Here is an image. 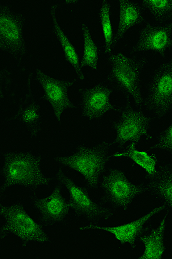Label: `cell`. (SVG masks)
Here are the masks:
<instances>
[{"instance_id":"obj_1","label":"cell","mask_w":172,"mask_h":259,"mask_svg":"<svg viewBox=\"0 0 172 259\" xmlns=\"http://www.w3.org/2000/svg\"><path fill=\"white\" fill-rule=\"evenodd\" d=\"M41 158L30 153H3L1 170V193L11 187L19 185L34 190L49 185L50 179L42 173Z\"/></svg>"},{"instance_id":"obj_2","label":"cell","mask_w":172,"mask_h":259,"mask_svg":"<svg viewBox=\"0 0 172 259\" xmlns=\"http://www.w3.org/2000/svg\"><path fill=\"white\" fill-rule=\"evenodd\" d=\"M24 16L8 2H0V51L18 66L27 60Z\"/></svg>"},{"instance_id":"obj_3","label":"cell","mask_w":172,"mask_h":259,"mask_svg":"<svg viewBox=\"0 0 172 259\" xmlns=\"http://www.w3.org/2000/svg\"><path fill=\"white\" fill-rule=\"evenodd\" d=\"M110 68L107 79L138 106L143 105L140 77L144 62L121 53H111L107 56Z\"/></svg>"},{"instance_id":"obj_4","label":"cell","mask_w":172,"mask_h":259,"mask_svg":"<svg viewBox=\"0 0 172 259\" xmlns=\"http://www.w3.org/2000/svg\"><path fill=\"white\" fill-rule=\"evenodd\" d=\"M0 214L5 220L0 231L2 239L10 233L18 237L23 245L30 242L45 244L49 241L43 227L28 214L22 203L17 202L9 206L1 204Z\"/></svg>"},{"instance_id":"obj_5","label":"cell","mask_w":172,"mask_h":259,"mask_svg":"<svg viewBox=\"0 0 172 259\" xmlns=\"http://www.w3.org/2000/svg\"><path fill=\"white\" fill-rule=\"evenodd\" d=\"M108 150L107 144L93 148L81 146L76 152L70 156L58 157L56 161L82 175L88 188L95 189L98 187L99 177L106 168L108 160Z\"/></svg>"},{"instance_id":"obj_6","label":"cell","mask_w":172,"mask_h":259,"mask_svg":"<svg viewBox=\"0 0 172 259\" xmlns=\"http://www.w3.org/2000/svg\"><path fill=\"white\" fill-rule=\"evenodd\" d=\"M33 75L43 91V98L51 106L54 119L61 123L65 110L77 108L69 97V90L75 82L69 79L54 77L40 68H36Z\"/></svg>"},{"instance_id":"obj_7","label":"cell","mask_w":172,"mask_h":259,"mask_svg":"<svg viewBox=\"0 0 172 259\" xmlns=\"http://www.w3.org/2000/svg\"><path fill=\"white\" fill-rule=\"evenodd\" d=\"M146 104L157 118H162L172 110V58L163 62L155 72Z\"/></svg>"},{"instance_id":"obj_8","label":"cell","mask_w":172,"mask_h":259,"mask_svg":"<svg viewBox=\"0 0 172 259\" xmlns=\"http://www.w3.org/2000/svg\"><path fill=\"white\" fill-rule=\"evenodd\" d=\"M33 72L28 74L26 85L16 107L12 120L27 130L32 136H36L43 126L41 101L36 93V83Z\"/></svg>"},{"instance_id":"obj_9","label":"cell","mask_w":172,"mask_h":259,"mask_svg":"<svg viewBox=\"0 0 172 259\" xmlns=\"http://www.w3.org/2000/svg\"><path fill=\"white\" fill-rule=\"evenodd\" d=\"M56 178L69 192L71 209L92 221L107 219L111 216V211L108 208L94 201L87 190L77 185L64 171L59 170Z\"/></svg>"},{"instance_id":"obj_10","label":"cell","mask_w":172,"mask_h":259,"mask_svg":"<svg viewBox=\"0 0 172 259\" xmlns=\"http://www.w3.org/2000/svg\"><path fill=\"white\" fill-rule=\"evenodd\" d=\"M150 119L144 112L126 106L120 110V117L113 123L116 132V143L123 146L128 143H139L142 138L151 137L148 134Z\"/></svg>"},{"instance_id":"obj_11","label":"cell","mask_w":172,"mask_h":259,"mask_svg":"<svg viewBox=\"0 0 172 259\" xmlns=\"http://www.w3.org/2000/svg\"><path fill=\"white\" fill-rule=\"evenodd\" d=\"M112 90L103 82H98L78 91L80 107L85 118L90 121L98 120L117 107L110 101Z\"/></svg>"},{"instance_id":"obj_12","label":"cell","mask_w":172,"mask_h":259,"mask_svg":"<svg viewBox=\"0 0 172 259\" xmlns=\"http://www.w3.org/2000/svg\"><path fill=\"white\" fill-rule=\"evenodd\" d=\"M101 188L107 199L117 207L127 210L136 196L144 190L132 183L123 170L112 169L102 180Z\"/></svg>"},{"instance_id":"obj_13","label":"cell","mask_w":172,"mask_h":259,"mask_svg":"<svg viewBox=\"0 0 172 259\" xmlns=\"http://www.w3.org/2000/svg\"><path fill=\"white\" fill-rule=\"evenodd\" d=\"M172 48V23L157 26L146 24L132 48V52L140 53L156 52L161 55Z\"/></svg>"},{"instance_id":"obj_14","label":"cell","mask_w":172,"mask_h":259,"mask_svg":"<svg viewBox=\"0 0 172 259\" xmlns=\"http://www.w3.org/2000/svg\"><path fill=\"white\" fill-rule=\"evenodd\" d=\"M165 208V205L158 206L151 210L148 214L141 217V218L125 224L113 227H102L95 224H89L84 225L79 230V231H89V230L96 229L110 233L114 236L116 239L121 244H128L134 248L137 237L140 235L147 221Z\"/></svg>"},{"instance_id":"obj_15","label":"cell","mask_w":172,"mask_h":259,"mask_svg":"<svg viewBox=\"0 0 172 259\" xmlns=\"http://www.w3.org/2000/svg\"><path fill=\"white\" fill-rule=\"evenodd\" d=\"M33 205L39 211L42 220L47 224L64 221L71 209L70 202L63 197L60 186L54 188L52 193L42 198L33 200Z\"/></svg>"},{"instance_id":"obj_16","label":"cell","mask_w":172,"mask_h":259,"mask_svg":"<svg viewBox=\"0 0 172 259\" xmlns=\"http://www.w3.org/2000/svg\"><path fill=\"white\" fill-rule=\"evenodd\" d=\"M49 12L51 16L53 32L60 41L66 59L72 66L78 80L83 81L85 80V76L81 65V61L76 49L61 26L58 19V6L56 4H53L49 6Z\"/></svg>"},{"instance_id":"obj_17","label":"cell","mask_w":172,"mask_h":259,"mask_svg":"<svg viewBox=\"0 0 172 259\" xmlns=\"http://www.w3.org/2000/svg\"><path fill=\"white\" fill-rule=\"evenodd\" d=\"M119 22L114 38V48L134 26L143 22L144 15L138 4L129 0H119Z\"/></svg>"},{"instance_id":"obj_18","label":"cell","mask_w":172,"mask_h":259,"mask_svg":"<svg viewBox=\"0 0 172 259\" xmlns=\"http://www.w3.org/2000/svg\"><path fill=\"white\" fill-rule=\"evenodd\" d=\"M167 215L163 217L159 226L149 235L140 237V240L144 245L145 249L140 259H161L164 253V233Z\"/></svg>"},{"instance_id":"obj_19","label":"cell","mask_w":172,"mask_h":259,"mask_svg":"<svg viewBox=\"0 0 172 259\" xmlns=\"http://www.w3.org/2000/svg\"><path fill=\"white\" fill-rule=\"evenodd\" d=\"M136 143H132L123 152H117L113 154L115 158H127L143 169L150 176H154L157 174L156 165L157 157L156 154H150L145 151L137 149Z\"/></svg>"},{"instance_id":"obj_20","label":"cell","mask_w":172,"mask_h":259,"mask_svg":"<svg viewBox=\"0 0 172 259\" xmlns=\"http://www.w3.org/2000/svg\"><path fill=\"white\" fill-rule=\"evenodd\" d=\"M81 28L83 39V52L81 65L82 68H89L94 70L98 69L99 50L93 39L89 25L81 23Z\"/></svg>"},{"instance_id":"obj_21","label":"cell","mask_w":172,"mask_h":259,"mask_svg":"<svg viewBox=\"0 0 172 259\" xmlns=\"http://www.w3.org/2000/svg\"><path fill=\"white\" fill-rule=\"evenodd\" d=\"M111 3L108 1H103L100 4L98 8V19L102 29L104 39V54L108 56L112 53L114 48V33L111 20Z\"/></svg>"},{"instance_id":"obj_22","label":"cell","mask_w":172,"mask_h":259,"mask_svg":"<svg viewBox=\"0 0 172 259\" xmlns=\"http://www.w3.org/2000/svg\"><path fill=\"white\" fill-rule=\"evenodd\" d=\"M142 3L157 19H165L172 15V0H144Z\"/></svg>"},{"instance_id":"obj_23","label":"cell","mask_w":172,"mask_h":259,"mask_svg":"<svg viewBox=\"0 0 172 259\" xmlns=\"http://www.w3.org/2000/svg\"><path fill=\"white\" fill-rule=\"evenodd\" d=\"M155 191L172 207V174L162 177L153 185Z\"/></svg>"},{"instance_id":"obj_24","label":"cell","mask_w":172,"mask_h":259,"mask_svg":"<svg viewBox=\"0 0 172 259\" xmlns=\"http://www.w3.org/2000/svg\"><path fill=\"white\" fill-rule=\"evenodd\" d=\"M0 99L1 104L10 97L11 88V72L6 66H2L0 73Z\"/></svg>"},{"instance_id":"obj_25","label":"cell","mask_w":172,"mask_h":259,"mask_svg":"<svg viewBox=\"0 0 172 259\" xmlns=\"http://www.w3.org/2000/svg\"><path fill=\"white\" fill-rule=\"evenodd\" d=\"M154 147L172 153V122L159 136Z\"/></svg>"},{"instance_id":"obj_26","label":"cell","mask_w":172,"mask_h":259,"mask_svg":"<svg viewBox=\"0 0 172 259\" xmlns=\"http://www.w3.org/2000/svg\"><path fill=\"white\" fill-rule=\"evenodd\" d=\"M67 4H69V5L73 6L74 4H77L78 3V1H69V0H67V1L65 2Z\"/></svg>"}]
</instances>
